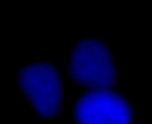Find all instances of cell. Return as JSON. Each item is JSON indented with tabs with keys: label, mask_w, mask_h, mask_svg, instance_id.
<instances>
[{
	"label": "cell",
	"mask_w": 152,
	"mask_h": 124,
	"mask_svg": "<svg viewBox=\"0 0 152 124\" xmlns=\"http://www.w3.org/2000/svg\"><path fill=\"white\" fill-rule=\"evenodd\" d=\"M69 75L74 82L91 90L112 87L116 71L107 46L94 38L80 40L71 54Z\"/></svg>",
	"instance_id": "obj_1"
},
{
	"label": "cell",
	"mask_w": 152,
	"mask_h": 124,
	"mask_svg": "<svg viewBox=\"0 0 152 124\" xmlns=\"http://www.w3.org/2000/svg\"><path fill=\"white\" fill-rule=\"evenodd\" d=\"M77 124H132V112L127 100L109 89H93L76 102Z\"/></svg>",
	"instance_id": "obj_3"
},
{
	"label": "cell",
	"mask_w": 152,
	"mask_h": 124,
	"mask_svg": "<svg viewBox=\"0 0 152 124\" xmlns=\"http://www.w3.org/2000/svg\"><path fill=\"white\" fill-rule=\"evenodd\" d=\"M18 84L40 116L52 118L59 112L63 99L62 81L54 65L40 62L24 66L18 74Z\"/></svg>",
	"instance_id": "obj_2"
}]
</instances>
